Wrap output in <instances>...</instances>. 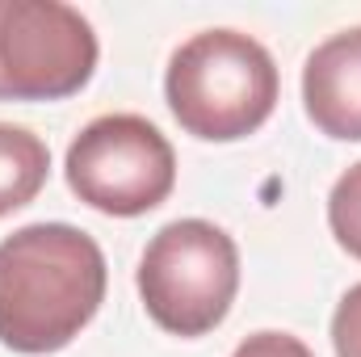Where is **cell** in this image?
Segmentation results:
<instances>
[{"label":"cell","mask_w":361,"mask_h":357,"mask_svg":"<svg viewBox=\"0 0 361 357\" xmlns=\"http://www.w3.org/2000/svg\"><path fill=\"white\" fill-rule=\"evenodd\" d=\"M51 177V147L13 122H0V219L30 206Z\"/></svg>","instance_id":"obj_7"},{"label":"cell","mask_w":361,"mask_h":357,"mask_svg":"<svg viewBox=\"0 0 361 357\" xmlns=\"http://www.w3.org/2000/svg\"><path fill=\"white\" fill-rule=\"evenodd\" d=\"M101 42L63 0H0V101H63L92 80Z\"/></svg>","instance_id":"obj_5"},{"label":"cell","mask_w":361,"mask_h":357,"mask_svg":"<svg viewBox=\"0 0 361 357\" xmlns=\"http://www.w3.org/2000/svg\"><path fill=\"white\" fill-rule=\"evenodd\" d=\"M109 269L89 231L30 223L0 240V345L42 357L68 349L105 303Z\"/></svg>","instance_id":"obj_1"},{"label":"cell","mask_w":361,"mask_h":357,"mask_svg":"<svg viewBox=\"0 0 361 357\" xmlns=\"http://www.w3.org/2000/svg\"><path fill=\"white\" fill-rule=\"evenodd\" d=\"M143 311L173 337L214 332L240 290V248L210 219H177L160 227L139 257Z\"/></svg>","instance_id":"obj_3"},{"label":"cell","mask_w":361,"mask_h":357,"mask_svg":"<svg viewBox=\"0 0 361 357\" xmlns=\"http://www.w3.org/2000/svg\"><path fill=\"white\" fill-rule=\"evenodd\" d=\"M302 109L319 135L361 143V25L324 38L307 55Z\"/></svg>","instance_id":"obj_6"},{"label":"cell","mask_w":361,"mask_h":357,"mask_svg":"<svg viewBox=\"0 0 361 357\" xmlns=\"http://www.w3.org/2000/svg\"><path fill=\"white\" fill-rule=\"evenodd\" d=\"M68 189L101 214L139 219L177 185V152L156 122L139 114H101L72 139Z\"/></svg>","instance_id":"obj_4"},{"label":"cell","mask_w":361,"mask_h":357,"mask_svg":"<svg viewBox=\"0 0 361 357\" xmlns=\"http://www.w3.org/2000/svg\"><path fill=\"white\" fill-rule=\"evenodd\" d=\"M332 349L336 357H361V282L341 294L332 311Z\"/></svg>","instance_id":"obj_9"},{"label":"cell","mask_w":361,"mask_h":357,"mask_svg":"<svg viewBox=\"0 0 361 357\" xmlns=\"http://www.w3.org/2000/svg\"><path fill=\"white\" fill-rule=\"evenodd\" d=\"M231 357H315V353L307 349V341H298V337H290V332H273V328H265V332L244 337Z\"/></svg>","instance_id":"obj_10"},{"label":"cell","mask_w":361,"mask_h":357,"mask_svg":"<svg viewBox=\"0 0 361 357\" xmlns=\"http://www.w3.org/2000/svg\"><path fill=\"white\" fill-rule=\"evenodd\" d=\"M277 63L240 30H202L180 42L164 72V97L185 135L235 143L257 135L277 109Z\"/></svg>","instance_id":"obj_2"},{"label":"cell","mask_w":361,"mask_h":357,"mask_svg":"<svg viewBox=\"0 0 361 357\" xmlns=\"http://www.w3.org/2000/svg\"><path fill=\"white\" fill-rule=\"evenodd\" d=\"M328 227L336 244L361 261V160L349 164L328 193Z\"/></svg>","instance_id":"obj_8"}]
</instances>
